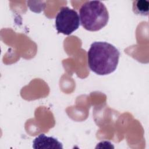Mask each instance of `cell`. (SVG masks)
<instances>
[{
  "label": "cell",
  "instance_id": "1",
  "mask_svg": "<svg viewBox=\"0 0 149 149\" xmlns=\"http://www.w3.org/2000/svg\"><path fill=\"white\" fill-rule=\"evenodd\" d=\"M120 52L113 45L104 41L91 44L87 52L88 65L98 75H107L114 72L118 66Z\"/></svg>",
  "mask_w": 149,
  "mask_h": 149
},
{
  "label": "cell",
  "instance_id": "3",
  "mask_svg": "<svg viewBox=\"0 0 149 149\" xmlns=\"http://www.w3.org/2000/svg\"><path fill=\"white\" fill-rule=\"evenodd\" d=\"M80 17L77 12L68 6L60 9L55 17V27L59 33L70 35L80 26Z\"/></svg>",
  "mask_w": 149,
  "mask_h": 149
},
{
  "label": "cell",
  "instance_id": "2",
  "mask_svg": "<svg viewBox=\"0 0 149 149\" xmlns=\"http://www.w3.org/2000/svg\"><path fill=\"white\" fill-rule=\"evenodd\" d=\"M81 26L87 30L96 31L105 27L109 14L105 5L100 1H88L84 3L79 11Z\"/></svg>",
  "mask_w": 149,
  "mask_h": 149
},
{
  "label": "cell",
  "instance_id": "5",
  "mask_svg": "<svg viewBox=\"0 0 149 149\" xmlns=\"http://www.w3.org/2000/svg\"><path fill=\"white\" fill-rule=\"evenodd\" d=\"M149 2L146 0L133 1V10L134 13L142 16H147L148 14Z\"/></svg>",
  "mask_w": 149,
  "mask_h": 149
},
{
  "label": "cell",
  "instance_id": "4",
  "mask_svg": "<svg viewBox=\"0 0 149 149\" xmlns=\"http://www.w3.org/2000/svg\"><path fill=\"white\" fill-rule=\"evenodd\" d=\"M34 149H62V144L53 137H48L44 134H40L33 141Z\"/></svg>",
  "mask_w": 149,
  "mask_h": 149
}]
</instances>
